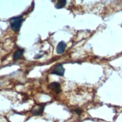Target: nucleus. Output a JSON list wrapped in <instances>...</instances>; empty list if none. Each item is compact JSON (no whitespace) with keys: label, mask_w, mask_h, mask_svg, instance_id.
<instances>
[{"label":"nucleus","mask_w":122,"mask_h":122,"mask_svg":"<svg viewBox=\"0 0 122 122\" xmlns=\"http://www.w3.org/2000/svg\"><path fill=\"white\" fill-rule=\"evenodd\" d=\"M23 22V17L22 16L14 17L9 20V23L10 24V27L14 31H19L21 27V24Z\"/></svg>","instance_id":"1"},{"label":"nucleus","mask_w":122,"mask_h":122,"mask_svg":"<svg viewBox=\"0 0 122 122\" xmlns=\"http://www.w3.org/2000/svg\"><path fill=\"white\" fill-rule=\"evenodd\" d=\"M65 71V68H64L62 64H59V65H56L53 68H52V71H51V73L61 76H64Z\"/></svg>","instance_id":"2"},{"label":"nucleus","mask_w":122,"mask_h":122,"mask_svg":"<svg viewBox=\"0 0 122 122\" xmlns=\"http://www.w3.org/2000/svg\"><path fill=\"white\" fill-rule=\"evenodd\" d=\"M45 107V104L38 105V107H35L32 110H31V113L34 115H41L44 112V109Z\"/></svg>","instance_id":"3"},{"label":"nucleus","mask_w":122,"mask_h":122,"mask_svg":"<svg viewBox=\"0 0 122 122\" xmlns=\"http://www.w3.org/2000/svg\"><path fill=\"white\" fill-rule=\"evenodd\" d=\"M49 88L53 91L56 94H59L61 92V85L59 82H52L49 85Z\"/></svg>","instance_id":"4"},{"label":"nucleus","mask_w":122,"mask_h":122,"mask_svg":"<svg viewBox=\"0 0 122 122\" xmlns=\"http://www.w3.org/2000/svg\"><path fill=\"white\" fill-rule=\"evenodd\" d=\"M66 47H67V45L65 44V42L64 41H61L58 44L57 47H56V52L58 54H62L64 53V52L66 50Z\"/></svg>","instance_id":"5"},{"label":"nucleus","mask_w":122,"mask_h":122,"mask_svg":"<svg viewBox=\"0 0 122 122\" xmlns=\"http://www.w3.org/2000/svg\"><path fill=\"white\" fill-rule=\"evenodd\" d=\"M23 53H24V50L23 49H19L17 51H15V52H14V55H13V59H14V61L18 60L23 55Z\"/></svg>","instance_id":"6"},{"label":"nucleus","mask_w":122,"mask_h":122,"mask_svg":"<svg viewBox=\"0 0 122 122\" xmlns=\"http://www.w3.org/2000/svg\"><path fill=\"white\" fill-rule=\"evenodd\" d=\"M66 4H67L66 0H59V1H58V2L56 4V8L57 9H61L65 7Z\"/></svg>","instance_id":"7"},{"label":"nucleus","mask_w":122,"mask_h":122,"mask_svg":"<svg viewBox=\"0 0 122 122\" xmlns=\"http://www.w3.org/2000/svg\"><path fill=\"white\" fill-rule=\"evenodd\" d=\"M73 111H74V112H75L76 113H77L78 115H80V114L82 113V111L81 109H74Z\"/></svg>","instance_id":"8"},{"label":"nucleus","mask_w":122,"mask_h":122,"mask_svg":"<svg viewBox=\"0 0 122 122\" xmlns=\"http://www.w3.org/2000/svg\"><path fill=\"white\" fill-rule=\"evenodd\" d=\"M42 56V55H37V56H35V59H39V58H41Z\"/></svg>","instance_id":"9"}]
</instances>
